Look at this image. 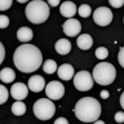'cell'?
I'll return each mask as SVG.
<instances>
[{
	"label": "cell",
	"instance_id": "obj_32",
	"mask_svg": "<svg viewBox=\"0 0 124 124\" xmlns=\"http://www.w3.org/2000/svg\"><path fill=\"white\" fill-rule=\"evenodd\" d=\"M0 48H1V61H4V57H5V50H4V45L1 44V45H0Z\"/></svg>",
	"mask_w": 124,
	"mask_h": 124
},
{
	"label": "cell",
	"instance_id": "obj_17",
	"mask_svg": "<svg viewBox=\"0 0 124 124\" xmlns=\"http://www.w3.org/2000/svg\"><path fill=\"white\" fill-rule=\"evenodd\" d=\"M16 79V72L10 67H5L0 71V80L3 83H12Z\"/></svg>",
	"mask_w": 124,
	"mask_h": 124
},
{
	"label": "cell",
	"instance_id": "obj_7",
	"mask_svg": "<svg viewBox=\"0 0 124 124\" xmlns=\"http://www.w3.org/2000/svg\"><path fill=\"white\" fill-rule=\"evenodd\" d=\"M93 21L98 26H107L112 21V12L106 7H100L93 12Z\"/></svg>",
	"mask_w": 124,
	"mask_h": 124
},
{
	"label": "cell",
	"instance_id": "obj_20",
	"mask_svg": "<svg viewBox=\"0 0 124 124\" xmlns=\"http://www.w3.org/2000/svg\"><path fill=\"white\" fill-rule=\"evenodd\" d=\"M78 13L80 14V17L87 18V17H89V16L92 14V9H91V7H89L88 4H83V5L79 7V9H78Z\"/></svg>",
	"mask_w": 124,
	"mask_h": 124
},
{
	"label": "cell",
	"instance_id": "obj_5",
	"mask_svg": "<svg viewBox=\"0 0 124 124\" xmlns=\"http://www.w3.org/2000/svg\"><path fill=\"white\" fill-rule=\"evenodd\" d=\"M56 112V106L49 98H39L34 103V114L40 120H49Z\"/></svg>",
	"mask_w": 124,
	"mask_h": 124
},
{
	"label": "cell",
	"instance_id": "obj_4",
	"mask_svg": "<svg viewBox=\"0 0 124 124\" xmlns=\"http://www.w3.org/2000/svg\"><path fill=\"white\" fill-rule=\"evenodd\" d=\"M93 80L100 85H108L114 83L116 78V70L108 62H100L93 69Z\"/></svg>",
	"mask_w": 124,
	"mask_h": 124
},
{
	"label": "cell",
	"instance_id": "obj_34",
	"mask_svg": "<svg viewBox=\"0 0 124 124\" xmlns=\"http://www.w3.org/2000/svg\"><path fill=\"white\" fill-rule=\"evenodd\" d=\"M123 22H124V18H123Z\"/></svg>",
	"mask_w": 124,
	"mask_h": 124
},
{
	"label": "cell",
	"instance_id": "obj_29",
	"mask_svg": "<svg viewBox=\"0 0 124 124\" xmlns=\"http://www.w3.org/2000/svg\"><path fill=\"white\" fill-rule=\"evenodd\" d=\"M100 96L102 97L103 100H107L108 97H110V94H108V92H107V91H101V92H100Z\"/></svg>",
	"mask_w": 124,
	"mask_h": 124
},
{
	"label": "cell",
	"instance_id": "obj_15",
	"mask_svg": "<svg viewBox=\"0 0 124 124\" xmlns=\"http://www.w3.org/2000/svg\"><path fill=\"white\" fill-rule=\"evenodd\" d=\"M76 44H78V46H79L80 49L88 50L92 46V44H93V39H92V36L89 34L79 35V38H78V40H76Z\"/></svg>",
	"mask_w": 124,
	"mask_h": 124
},
{
	"label": "cell",
	"instance_id": "obj_27",
	"mask_svg": "<svg viewBox=\"0 0 124 124\" xmlns=\"http://www.w3.org/2000/svg\"><path fill=\"white\" fill-rule=\"evenodd\" d=\"M110 5L114 7V8H120L124 5V0H110Z\"/></svg>",
	"mask_w": 124,
	"mask_h": 124
},
{
	"label": "cell",
	"instance_id": "obj_30",
	"mask_svg": "<svg viewBox=\"0 0 124 124\" xmlns=\"http://www.w3.org/2000/svg\"><path fill=\"white\" fill-rule=\"evenodd\" d=\"M48 5H50V7H57V5H60V1H58V0H49V1H48Z\"/></svg>",
	"mask_w": 124,
	"mask_h": 124
},
{
	"label": "cell",
	"instance_id": "obj_33",
	"mask_svg": "<svg viewBox=\"0 0 124 124\" xmlns=\"http://www.w3.org/2000/svg\"><path fill=\"white\" fill-rule=\"evenodd\" d=\"M93 124H106V123H105L103 120H96V122L93 123Z\"/></svg>",
	"mask_w": 124,
	"mask_h": 124
},
{
	"label": "cell",
	"instance_id": "obj_12",
	"mask_svg": "<svg viewBox=\"0 0 124 124\" xmlns=\"http://www.w3.org/2000/svg\"><path fill=\"white\" fill-rule=\"evenodd\" d=\"M76 12H78V8L72 1H65L60 5V13L63 16V17L69 18V19L72 18Z\"/></svg>",
	"mask_w": 124,
	"mask_h": 124
},
{
	"label": "cell",
	"instance_id": "obj_3",
	"mask_svg": "<svg viewBox=\"0 0 124 124\" xmlns=\"http://www.w3.org/2000/svg\"><path fill=\"white\" fill-rule=\"evenodd\" d=\"M26 17L31 23L39 25V23L45 22L49 17V7L48 3L41 1V0H34L26 5Z\"/></svg>",
	"mask_w": 124,
	"mask_h": 124
},
{
	"label": "cell",
	"instance_id": "obj_6",
	"mask_svg": "<svg viewBox=\"0 0 124 124\" xmlns=\"http://www.w3.org/2000/svg\"><path fill=\"white\" fill-rule=\"evenodd\" d=\"M74 87L80 92H87L93 87V76L89 71L81 70L74 76Z\"/></svg>",
	"mask_w": 124,
	"mask_h": 124
},
{
	"label": "cell",
	"instance_id": "obj_23",
	"mask_svg": "<svg viewBox=\"0 0 124 124\" xmlns=\"http://www.w3.org/2000/svg\"><path fill=\"white\" fill-rule=\"evenodd\" d=\"M13 1L12 0H1L0 1V10H8L12 7Z\"/></svg>",
	"mask_w": 124,
	"mask_h": 124
},
{
	"label": "cell",
	"instance_id": "obj_8",
	"mask_svg": "<svg viewBox=\"0 0 124 124\" xmlns=\"http://www.w3.org/2000/svg\"><path fill=\"white\" fill-rule=\"evenodd\" d=\"M45 94L48 96L49 100L56 101V100H61L65 94V87L63 84L60 83V81H50V83L46 84L45 87Z\"/></svg>",
	"mask_w": 124,
	"mask_h": 124
},
{
	"label": "cell",
	"instance_id": "obj_25",
	"mask_svg": "<svg viewBox=\"0 0 124 124\" xmlns=\"http://www.w3.org/2000/svg\"><path fill=\"white\" fill-rule=\"evenodd\" d=\"M118 61H119V63H120V66L124 69V46L123 48H120V50H119V54H118Z\"/></svg>",
	"mask_w": 124,
	"mask_h": 124
},
{
	"label": "cell",
	"instance_id": "obj_31",
	"mask_svg": "<svg viewBox=\"0 0 124 124\" xmlns=\"http://www.w3.org/2000/svg\"><path fill=\"white\" fill-rule=\"evenodd\" d=\"M120 106L124 108V92L122 93V96H120Z\"/></svg>",
	"mask_w": 124,
	"mask_h": 124
},
{
	"label": "cell",
	"instance_id": "obj_21",
	"mask_svg": "<svg viewBox=\"0 0 124 124\" xmlns=\"http://www.w3.org/2000/svg\"><path fill=\"white\" fill-rule=\"evenodd\" d=\"M108 56V50L105 48V46H100V48L96 49V57L98 60H105Z\"/></svg>",
	"mask_w": 124,
	"mask_h": 124
},
{
	"label": "cell",
	"instance_id": "obj_2",
	"mask_svg": "<svg viewBox=\"0 0 124 124\" xmlns=\"http://www.w3.org/2000/svg\"><path fill=\"white\" fill-rule=\"evenodd\" d=\"M75 116L84 123H94L101 115V105L93 97H83L76 102L74 108Z\"/></svg>",
	"mask_w": 124,
	"mask_h": 124
},
{
	"label": "cell",
	"instance_id": "obj_18",
	"mask_svg": "<svg viewBox=\"0 0 124 124\" xmlns=\"http://www.w3.org/2000/svg\"><path fill=\"white\" fill-rule=\"evenodd\" d=\"M12 112L16 116H22L26 112V105L22 102V101H17L12 105Z\"/></svg>",
	"mask_w": 124,
	"mask_h": 124
},
{
	"label": "cell",
	"instance_id": "obj_28",
	"mask_svg": "<svg viewBox=\"0 0 124 124\" xmlns=\"http://www.w3.org/2000/svg\"><path fill=\"white\" fill-rule=\"evenodd\" d=\"M54 124H69V122H67V119L66 118H58V119H56L54 120Z\"/></svg>",
	"mask_w": 124,
	"mask_h": 124
},
{
	"label": "cell",
	"instance_id": "obj_19",
	"mask_svg": "<svg viewBox=\"0 0 124 124\" xmlns=\"http://www.w3.org/2000/svg\"><path fill=\"white\" fill-rule=\"evenodd\" d=\"M43 70H44L45 74H54L58 70L56 61L53 60H46L44 63H43Z\"/></svg>",
	"mask_w": 124,
	"mask_h": 124
},
{
	"label": "cell",
	"instance_id": "obj_11",
	"mask_svg": "<svg viewBox=\"0 0 124 124\" xmlns=\"http://www.w3.org/2000/svg\"><path fill=\"white\" fill-rule=\"evenodd\" d=\"M45 87V80L40 75H32L29 79V89L31 92H41Z\"/></svg>",
	"mask_w": 124,
	"mask_h": 124
},
{
	"label": "cell",
	"instance_id": "obj_26",
	"mask_svg": "<svg viewBox=\"0 0 124 124\" xmlns=\"http://www.w3.org/2000/svg\"><path fill=\"white\" fill-rule=\"evenodd\" d=\"M115 122L119 123V124L124 123V112H123V111H118V112L115 114Z\"/></svg>",
	"mask_w": 124,
	"mask_h": 124
},
{
	"label": "cell",
	"instance_id": "obj_16",
	"mask_svg": "<svg viewBox=\"0 0 124 124\" xmlns=\"http://www.w3.org/2000/svg\"><path fill=\"white\" fill-rule=\"evenodd\" d=\"M54 48H56V52L58 54L65 56V54H67L70 50H71V43H70L67 39H60V40L56 43Z\"/></svg>",
	"mask_w": 124,
	"mask_h": 124
},
{
	"label": "cell",
	"instance_id": "obj_14",
	"mask_svg": "<svg viewBox=\"0 0 124 124\" xmlns=\"http://www.w3.org/2000/svg\"><path fill=\"white\" fill-rule=\"evenodd\" d=\"M32 38H34V32H32V30H31V29H29V27H21V29H18V31H17V39L19 41L27 44L29 41L32 40Z\"/></svg>",
	"mask_w": 124,
	"mask_h": 124
},
{
	"label": "cell",
	"instance_id": "obj_1",
	"mask_svg": "<svg viewBox=\"0 0 124 124\" xmlns=\"http://www.w3.org/2000/svg\"><path fill=\"white\" fill-rule=\"evenodd\" d=\"M13 62L21 72H35L41 66L43 54L38 46L32 44H22L16 49Z\"/></svg>",
	"mask_w": 124,
	"mask_h": 124
},
{
	"label": "cell",
	"instance_id": "obj_13",
	"mask_svg": "<svg viewBox=\"0 0 124 124\" xmlns=\"http://www.w3.org/2000/svg\"><path fill=\"white\" fill-rule=\"evenodd\" d=\"M57 74H58V76H60V79H62V80H70V79H72V76H75L74 67L69 63L61 65L57 70Z\"/></svg>",
	"mask_w": 124,
	"mask_h": 124
},
{
	"label": "cell",
	"instance_id": "obj_9",
	"mask_svg": "<svg viewBox=\"0 0 124 124\" xmlns=\"http://www.w3.org/2000/svg\"><path fill=\"white\" fill-rule=\"evenodd\" d=\"M62 29H63V32L67 35V36H76V35H79V32L81 31V25L80 22L78 21L75 18H70L67 19L63 26H62Z\"/></svg>",
	"mask_w": 124,
	"mask_h": 124
},
{
	"label": "cell",
	"instance_id": "obj_22",
	"mask_svg": "<svg viewBox=\"0 0 124 124\" xmlns=\"http://www.w3.org/2000/svg\"><path fill=\"white\" fill-rule=\"evenodd\" d=\"M0 92H1V98H0V103H5L7 100H8V89L4 87V85H1L0 87Z\"/></svg>",
	"mask_w": 124,
	"mask_h": 124
},
{
	"label": "cell",
	"instance_id": "obj_24",
	"mask_svg": "<svg viewBox=\"0 0 124 124\" xmlns=\"http://www.w3.org/2000/svg\"><path fill=\"white\" fill-rule=\"evenodd\" d=\"M8 25H9V18L5 14H1L0 16V27L5 29V27H8Z\"/></svg>",
	"mask_w": 124,
	"mask_h": 124
},
{
	"label": "cell",
	"instance_id": "obj_10",
	"mask_svg": "<svg viewBox=\"0 0 124 124\" xmlns=\"http://www.w3.org/2000/svg\"><path fill=\"white\" fill-rule=\"evenodd\" d=\"M29 94V85H25L23 83H14L10 88V96L17 101L25 100Z\"/></svg>",
	"mask_w": 124,
	"mask_h": 124
}]
</instances>
